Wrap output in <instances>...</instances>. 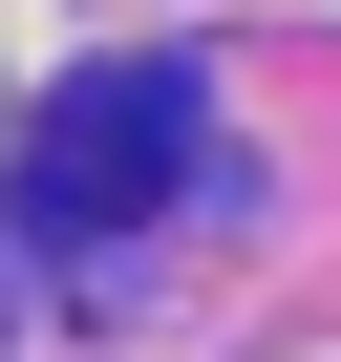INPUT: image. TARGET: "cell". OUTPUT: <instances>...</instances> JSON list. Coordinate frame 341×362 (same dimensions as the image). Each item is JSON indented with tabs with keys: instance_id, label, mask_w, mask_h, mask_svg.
<instances>
[{
	"instance_id": "6da1fadb",
	"label": "cell",
	"mask_w": 341,
	"mask_h": 362,
	"mask_svg": "<svg viewBox=\"0 0 341 362\" xmlns=\"http://www.w3.org/2000/svg\"><path fill=\"white\" fill-rule=\"evenodd\" d=\"M192 149H214V86H192V64H86V86L22 128V214H43L64 256H107V235H149L170 192H192Z\"/></svg>"
}]
</instances>
